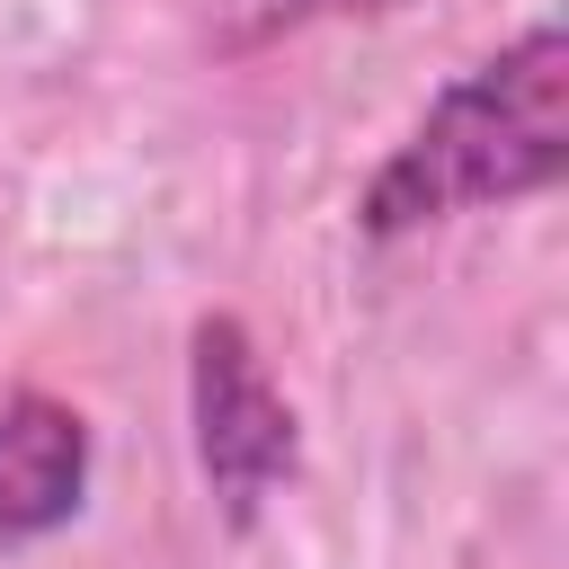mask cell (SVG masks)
I'll use <instances>...</instances> for the list:
<instances>
[{"mask_svg": "<svg viewBox=\"0 0 569 569\" xmlns=\"http://www.w3.org/2000/svg\"><path fill=\"white\" fill-rule=\"evenodd\" d=\"M89 498V418L44 382H0V551L62 533Z\"/></svg>", "mask_w": 569, "mask_h": 569, "instance_id": "cell-3", "label": "cell"}, {"mask_svg": "<svg viewBox=\"0 0 569 569\" xmlns=\"http://www.w3.org/2000/svg\"><path fill=\"white\" fill-rule=\"evenodd\" d=\"M187 418H196V471L222 507V525H258L267 498L302 471V418L240 311H196L187 329Z\"/></svg>", "mask_w": 569, "mask_h": 569, "instance_id": "cell-2", "label": "cell"}, {"mask_svg": "<svg viewBox=\"0 0 569 569\" xmlns=\"http://www.w3.org/2000/svg\"><path fill=\"white\" fill-rule=\"evenodd\" d=\"M347 9H400V0H276V9L258 18V36H276V27H311V18H347Z\"/></svg>", "mask_w": 569, "mask_h": 569, "instance_id": "cell-4", "label": "cell"}, {"mask_svg": "<svg viewBox=\"0 0 569 569\" xmlns=\"http://www.w3.org/2000/svg\"><path fill=\"white\" fill-rule=\"evenodd\" d=\"M569 169V36L560 18H533L516 44L471 62L427 98V116L373 160L356 187L365 240H409L427 222L551 196Z\"/></svg>", "mask_w": 569, "mask_h": 569, "instance_id": "cell-1", "label": "cell"}]
</instances>
